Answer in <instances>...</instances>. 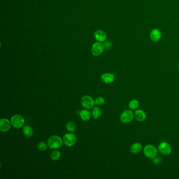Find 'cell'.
<instances>
[{
  "label": "cell",
  "mask_w": 179,
  "mask_h": 179,
  "mask_svg": "<svg viewBox=\"0 0 179 179\" xmlns=\"http://www.w3.org/2000/svg\"><path fill=\"white\" fill-rule=\"evenodd\" d=\"M143 153L147 158L153 159L158 155V148L152 144L146 145L143 149Z\"/></svg>",
  "instance_id": "cell-1"
},
{
  "label": "cell",
  "mask_w": 179,
  "mask_h": 179,
  "mask_svg": "<svg viewBox=\"0 0 179 179\" xmlns=\"http://www.w3.org/2000/svg\"><path fill=\"white\" fill-rule=\"evenodd\" d=\"M63 141L60 136L54 135L50 137L48 140V146L51 149H58L63 145Z\"/></svg>",
  "instance_id": "cell-2"
},
{
  "label": "cell",
  "mask_w": 179,
  "mask_h": 179,
  "mask_svg": "<svg viewBox=\"0 0 179 179\" xmlns=\"http://www.w3.org/2000/svg\"><path fill=\"white\" fill-rule=\"evenodd\" d=\"M134 118V113L131 109L124 110L120 116V121L124 124H129L132 121Z\"/></svg>",
  "instance_id": "cell-3"
},
{
  "label": "cell",
  "mask_w": 179,
  "mask_h": 179,
  "mask_svg": "<svg viewBox=\"0 0 179 179\" xmlns=\"http://www.w3.org/2000/svg\"><path fill=\"white\" fill-rule=\"evenodd\" d=\"M11 124L14 128L17 129H19L24 125V118L22 117L21 115H14L13 116H12L11 119Z\"/></svg>",
  "instance_id": "cell-4"
},
{
  "label": "cell",
  "mask_w": 179,
  "mask_h": 179,
  "mask_svg": "<svg viewBox=\"0 0 179 179\" xmlns=\"http://www.w3.org/2000/svg\"><path fill=\"white\" fill-rule=\"evenodd\" d=\"M158 151L163 155H169L172 152V147L167 142H162L159 144Z\"/></svg>",
  "instance_id": "cell-5"
},
{
  "label": "cell",
  "mask_w": 179,
  "mask_h": 179,
  "mask_svg": "<svg viewBox=\"0 0 179 179\" xmlns=\"http://www.w3.org/2000/svg\"><path fill=\"white\" fill-rule=\"evenodd\" d=\"M63 141L66 146L70 147L76 143V136L74 134H66L63 138Z\"/></svg>",
  "instance_id": "cell-6"
},
{
  "label": "cell",
  "mask_w": 179,
  "mask_h": 179,
  "mask_svg": "<svg viewBox=\"0 0 179 179\" xmlns=\"http://www.w3.org/2000/svg\"><path fill=\"white\" fill-rule=\"evenodd\" d=\"M81 103L82 106L86 109H91V108L93 107L94 105L95 104L93 98L88 95L83 96L81 98Z\"/></svg>",
  "instance_id": "cell-7"
},
{
  "label": "cell",
  "mask_w": 179,
  "mask_h": 179,
  "mask_svg": "<svg viewBox=\"0 0 179 179\" xmlns=\"http://www.w3.org/2000/svg\"><path fill=\"white\" fill-rule=\"evenodd\" d=\"M105 47L101 42L94 43L91 48V52L95 56H99L103 53Z\"/></svg>",
  "instance_id": "cell-8"
},
{
  "label": "cell",
  "mask_w": 179,
  "mask_h": 179,
  "mask_svg": "<svg viewBox=\"0 0 179 179\" xmlns=\"http://www.w3.org/2000/svg\"><path fill=\"white\" fill-rule=\"evenodd\" d=\"M134 118L139 122L144 121L147 118V115L144 111L142 109H137L134 112Z\"/></svg>",
  "instance_id": "cell-9"
},
{
  "label": "cell",
  "mask_w": 179,
  "mask_h": 179,
  "mask_svg": "<svg viewBox=\"0 0 179 179\" xmlns=\"http://www.w3.org/2000/svg\"><path fill=\"white\" fill-rule=\"evenodd\" d=\"M150 38L153 42H158L159 41L161 36L162 33L160 29H153L150 33Z\"/></svg>",
  "instance_id": "cell-10"
},
{
  "label": "cell",
  "mask_w": 179,
  "mask_h": 179,
  "mask_svg": "<svg viewBox=\"0 0 179 179\" xmlns=\"http://www.w3.org/2000/svg\"><path fill=\"white\" fill-rule=\"evenodd\" d=\"M11 122L6 119L3 118L0 120V130L2 132H6L10 130Z\"/></svg>",
  "instance_id": "cell-11"
},
{
  "label": "cell",
  "mask_w": 179,
  "mask_h": 179,
  "mask_svg": "<svg viewBox=\"0 0 179 179\" xmlns=\"http://www.w3.org/2000/svg\"><path fill=\"white\" fill-rule=\"evenodd\" d=\"M101 79L106 84H111L115 81V76L111 73H105L101 75Z\"/></svg>",
  "instance_id": "cell-12"
},
{
  "label": "cell",
  "mask_w": 179,
  "mask_h": 179,
  "mask_svg": "<svg viewBox=\"0 0 179 179\" xmlns=\"http://www.w3.org/2000/svg\"><path fill=\"white\" fill-rule=\"evenodd\" d=\"M94 37L96 40L98 41L99 42H103L106 40L107 35L105 32H104L103 31L98 30L95 32V33L94 34Z\"/></svg>",
  "instance_id": "cell-13"
},
{
  "label": "cell",
  "mask_w": 179,
  "mask_h": 179,
  "mask_svg": "<svg viewBox=\"0 0 179 179\" xmlns=\"http://www.w3.org/2000/svg\"><path fill=\"white\" fill-rule=\"evenodd\" d=\"M142 150V146L141 143L139 142H135L133 143L130 148V152L134 155L138 154L139 153L141 152Z\"/></svg>",
  "instance_id": "cell-14"
},
{
  "label": "cell",
  "mask_w": 179,
  "mask_h": 179,
  "mask_svg": "<svg viewBox=\"0 0 179 179\" xmlns=\"http://www.w3.org/2000/svg\"><path fill=\"white\" fill-rule=\"evenodd\" d=\"M23 133L24 136L28 138H30L33 135V130L30 126L26 125L23 128Z\"/></svg>",
  "instance_id": "cell-15"
},
{
  "label": "cell",
  "mask_w": 179,
  "mask_h": 179,
  "mask_svg": "<svg viewBox=\"0 0 179 179\" xmlns=\"http://www.w3.org/2000/svg\"><path fill=\"white\" fill-rule=\"evenodd\" d=\"M79 116L81 118V119L85 121H88L89 120L91 119V113L88 110L86 109H84L81 111L79 113Z\"/></svg>",
  "instance_id": "cell-16"
},
{
  "label": "cell",
  "mask_w": 179,
  "mask_h": 179,
  "mask_svg": "<svg viewBox=\"0 0 179 179\" xmlns=\"http://www.w3.org/2000/svg\"><path fill=\"white\" fill-rule=\"evenodd\" d=\"M140 105L139 101L137 99H134L130 101L128 104V106L130 109L132 110H137Z\"/></svg>",
  "instance_id": "cell-17"
},
{
  "label": "cell",
  "mask_w": 179,
  "mask_h": 179,
  "mask_svg": "<svg viewBox=\"0 0 179 179\" xmlns=\"http://www.w3.org/2000/svg\"><path fill=\"white\" fill-rule=\"evenodd\" d=\"M91 114L93 115V117L96 119H97L101 117L102 114V111L100 108L95 107L92 110Z\"/></svg>",
  "instance_id": "cell-18"
},
{
  "label": "cell",
  "mask_w": 179,
  "mask_h": 179,
  "mask_svg": "<svg viewBox=\"0 0 179 179\" xmlns=\"http://www.w3.org/2000/svg\"><path fill=\"white\" fill-rule=\"evenodd\" d=\"M60 157V152L58 150L53 151L50 155V158L54 161L58 160Z\"/></svg>",
  "instance_id": "cell-19"
},
{
  "label": "cell",
  "mask_w": 179,
  "mask_h": 179,
  "mask_svg": "<svg viewBox=\"0 0 179 179\" xmlns=\"http://www.w3.org/2000/svg\"><path fill=\"white\" fill-rule=\"evenodd\" d=\"M76 124L73 122H68L66 124V129L70 132H74L76 130Z\"/></svg>",
  "instance_id": "cell-20"
},
{
  "label": "cell",
  "mask_w": 179,
  "mask_h": 179,
  "mask_svg": "<svg viewBox=\"0 0 179 179\" xmlns=\"http://www.w3.org/2000/svg\"><path fill=\"white\" fill-rule=\"evenodd\" d=\"M37 147H38V149L40 150L44 151H46L47 150V144L45 142L41 141V142L38 143Z\"/></svg>",
  "instance_id": "cell-21"
},
{
  "label": "cell",
  "mask_w": 179,
  "mask_h": 179,
  "mask_svg": "<svg viewBox=\"0 0 179 179\" xmlns=\"http://www.w3.org/2000/svg\"><path fill=\"white\" fill-rule=\"evenodd\" d=\"M95 103L96 105L98 106L103 105L105 103V99L102 97H98L97 98H96L95 100Z\"/></svg>",
  "instance_id": "cell-22"
},
{
  "label": "cell",
  "mask_w": 179,
  "mask_h": 179,
  "mask_svg": "<svg viewBox=\"0 0 179 179\" xmlns=\"http://www.w3.org/2000/svg\"><path fill=\"white\" fill-rule=\"evenodd\" d=\"M152 160L153 163L155 165H160V163L162 162V159L161 157L159 156H156L155 158L153 159Z\"/></svg>",
  "instance_id": "cell-23"
},
{
  "label": "cell",
  "mask_w": 179,
  "mask_h": 179,
  "mask_svg": "<svg viewBox=\"0 0 179 179\" xmlns=\"http://www.w3.org/2000/svg\"><path fill=\"white\" fill-rule=\"evenodd\" d=\"M105 47L106 49L107 50H109L110 48L111 47V46H112V43L110 41H107L105 43Z\"/></svg>",
  "instance_id": "cell-24"
},
{
  "label": "cell",
  "mask_w": 179,
  "mask_h": 179,
  "mask_svg": "<svg viewBox=\"0 0 179 179\" xmlns=\"http://www.w3.org/2000/svg\"></svg>",
  "instance_id": "cell-25"
}]
</instances>
